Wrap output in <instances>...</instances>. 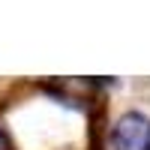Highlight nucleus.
<instances>
[{"mask_svg":"<svg viewBox=\"0 0 150 150\" xmlns=\"http://www.w3.org/2000/svg\"><path fill=\"white\" fill-rule=\"evenodd\" d=\"M0 150H9V141H6V135H3V129H0Z\"/></svg>","mask_w":150,"mask_h":150,"instance_id":"obj_2","label":"nucleus"},{"mask_svg":"<svg viewBox=\"0 0 150 150\" xmlns=\"http://www.w3.org/2000/svg\"><path fill=\"white\" fill-rule=\"evenodd\" d=\"M114 150H150V117L141 111L123 114L114 126Z\"/></svg>","mask_w":150,"mask_h":150,"instance_id":"obj_1","label":"nucleus"}]
</instances>
